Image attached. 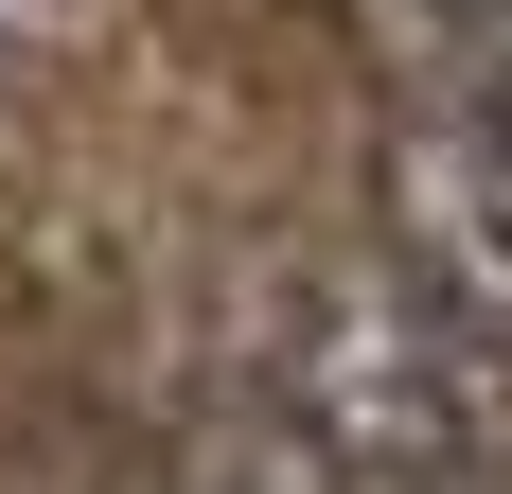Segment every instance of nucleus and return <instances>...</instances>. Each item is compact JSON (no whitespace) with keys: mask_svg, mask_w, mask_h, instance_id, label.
<instances>
[{"mask_svg":"<svg viewBox=\"0 0 512 494\" xmlns=\"http://www.w3.org/2000/svg\"><path fill=\"white\" fill-rule=\"evenodd\" d=\"M230 389L336 459V494H512V353L389 247H283L248 283Z\"/></svg>","mask_w":512,"mask_h":494,"instance_id":"1","label":"nucleus"},{"mask_svg":"<svg viewBox=\"0 0 512 494\" xmlns=\"http://www.w3.org/2000/svg\"><path fill=\"white\" fill-rule=\"evenodd\" d=\"M389 265L442 283L512 353V124L495 106H442V89L389 106Z\"/></svg>","mask_w":512,"mask_h":494,"instance_id":"2","label":"nucleus"},{"mask_svg":"<svg viewBox=\"0 0 512 494\" xmlns=\"http://www.w3.org/2000/svg\"><path fill=\"white\" fill-rule=\"evenodd\" d=\"M371 53H389V89H442V106L512 124V0H371Z\"/></svg>","mask_w":512,"mask_h":494,"instance_id":"3","label":"nucleus"}]
</instances>
